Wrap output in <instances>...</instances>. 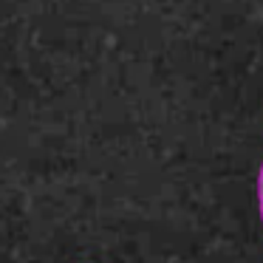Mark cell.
Returning <instances> with one entry per match:
<instances>
[{"mask_svg":"<svg viewBox=\"0 0 263 263\" xmlns=\"http://www.w3.org/2000/svg\"><path fill=\"white\" fill-rule=\"evenodd\" d=\"M257 198H260V218H263V170H260V178H257Z\"/></svg>","mask_w":263,"mask_h":263,"instance_id":"1","label":"cell"}]
</instances>
